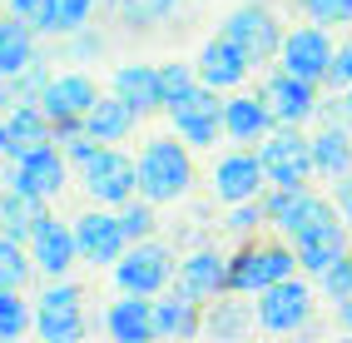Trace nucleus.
Wrapping results in <instances>:
<instances>
[{
  "instance_id": "obj_1",
  "label": "nucleus",
  "mask_w": 352,
  "mask_h": 343,
  "mask_svg": "<svg viewBox=\"0 0 352 343\" xmlns=\"http://www.w3.org/2000/svg\"><path fill=\"white\" fill-rule=\"evenodd\" d=\"M139 194L154 199V204H174L189 194L194 185V159H189V145L184 140H149L144 149H139Z\"/></svg>"
},
{
  "instance_id": "obj_2",
  "label": "nucleus",
  "mask_w": 352,
  "mask_h": 343,
  "mask_svg": "<svg viewBox=\"0 0 352 343\" xmlns=\"http://www.w3.org/2000/svg\"><path fill=\"white\" fill-rule=\"evenodd\" d=\"M263 214H268V229H278L288 244H298V239H308L313 229L342 219L338 199H322V194H313L308 185H298V189L268 185V189H263Z\"/></svg>"
},
{
  "instance_id": "obj_3",
  "label": "nucleus",
  "mask_w": 352,
  "mask_h": 343,
  "mask_svg": "<svg viewBox=\"0 0 352 343\" xmlns=\"http://www.w3.org/2000/svg\"><path fill=\"white\" fill-rule=\"evenodd\" d=\"M298 269H302L298 264V249L288 239L283 244H243L239 254L228 259V293L248 299V293H263L278 279H293Z\"/></svg>"
},
{
  "instance_id": "obj_4",
  "label": "nucleus",
  "mask_w": 352,
  "mask_h": 343,
  "mask_svg": "<svg viewBox=\"0 0 352 343\" xmlns=\"http://www.w3.org/2000/svg\"><path fill=\"white\" fill-rule=\"evenodd\" d=\"M258 159H263L268 185H278V189H298V185H308V179L318 174L313 140L302 134V125H273L268 140L258 145Z\"/></svg>"
},
{
  "instance_id": "obj_5",
  "label": "nucleus",
  "mask_w": 352,
  "mask_h": 343,
  "mask_svg": "<svg viewBox=\"0 0 352 343\" xmlns=\"http://www.w3.org/2000/svg\"><path fill=\"white\" fill-rule=\"evenodd\" d=\"M174 273H179V259H174L169 244L139 239L120 254V264H114V284H120V293H149V299H159V293L174 284Z\"/></svg>"
},
{
  "instance_id": "obj_6",
  "label": "nucleus",
  "mask_w": 352,
  "mask_h": 343,
  "mask_svg": "<svg viewBox=\"0 0 352 343\" xmlns=\"http://www.w3.org/2000/svg\"><path fill=\"white\" fill-rule=\"evenodd\" d=\"M80 179H85V194L95 204H109V209H120L124 199L139 194V165L124 149H114V145H100L95 159H85Z\"/></svg>"
},
{
  "instance_id": "obj_7",
  "label": "nucleus",
  "mask_w": 352,
  "mask_h": 343,
  "mask_svg": "<svg viewBox=\"0 0 352 343\" xmlns=\"http://www.w3.org/2000/svg\"><path fill=\"white\" fill-rule=\"evenodd\" d=\"M253 318H258V329H268V333H298V329H308V318H313V289L298 279H278L268 284L263 293H258V304H253Z\"/></svg>"
},
{
  "instance_id": "obj_8",
  "label": "nucleus",
  "mask_w": 352,
  "mask_h": 343,
  "mask_svg": "<svg viewBox=\"0 0 352 343\" xmlns=\"http://www.w3.org/2000/svg\"><path fill=\"white\" fill-rule=\"evenodd\" d=\"M333 50L338 40L327 25H318V20H308V25H293L283 35V50H278V60H283V70L313 80V85H327V70H333Z\"/></svg>"
},
{
  "instance_id": "obj_9",
  "label": "nucleus",
  "mask_w": 352,
  "mask_h": 343,
  "mask_svg": "<svg viewBox=\"0 0 352 343\" xmlns=\"http://www.w3.org/2000/svg\"><path fill=\"white\" fill-rule=\"evenodd\" d=\"M223 35L253 60V70L268 65V60H278V50H283V25L273 20L268 6H239L223 20Z\"/></svg>"
},
{
  "instance_id": "obj_10",
  "label": "nucleus",
  "mask_w": 352,
  "mask_h": 343,
  "mask_svg": "<svg viewBox=\"0 0 352 343\" xmlns=\"http://www.w3.org/2000/svg\"><path fill=\"white\" fill-rule=\"evenodd\" d=\"M169 120H174V134L184 145H194V149L219 145L223 140V100H219V90L214 85H199L184 105L169 110Z\"/></svg>"
},
{
  "instance_id": "obj_11",
  "label": "nucleus",
  "mask_w": 352,
  "mask_h": 343,
  "mask_svg": "<svg viewBox=\"0 0 352 343\" xmlns=\"http://www.w3.org/2000/svg\"><path fill=\"white\" fill-rule=\"evenodd\" d=\"M318 90L322 85H313V80H302V75H293V70L278 65V70L268 75V85H263V100H268L278 125H308V120H318V105H322Z\"/></svg>"
},
{
  "instance_id": "obj_12",
  "label": "nucleus",
  "mask_w": 352,
  "mask_h": 343,
  "mask_svg": "<svg viewBox=\"0 0 352 343\" xmlns=\"http://www.w3.org/2000/svg\"><path fill=\"white\" fill-rule=\"evenodd\" d=\"M65 174H69V154L55 140L30 149V154H20V159H10V185L25 189V194H40V199H55L65 189Z\"/></svg>"
},
{
  "instance_id": "obj_13",
  "label": "nucleus",
  "mask_w": 352,
  "mask_h": 343,
  "mask_svg": "<svg viewBox=\"0 0 352 343\" xmlns=\"http://www.w3.org/2000/svg\"><path fill=\"white\" fill-rule=\"evenodd\" d=\"M35 329L40 338H50V343H69V338H80L85 333V304H80V289L75 284H50L40 293V304H35Z\"/></svg>"
},
{
  "instance_id": "obj_14",
  "label": "nucleus",
  "mask_w": 352,
  "mask_h": 343,
  "mask_svg": "<svg viewBox=\"0 0 352 343\" xmlns=\"http://www.w3.org/2000/svg\"><path fill=\"white\" fill-rule=\"evenodd\" d=\"M75 239H80V259L85 264H120V254L129 249L120 209L109 214V204H104V209H85L75 219Z\"/></svg>"
},
{
  "instance_id": "obj_15",
  "label": "nucleus",
  "mask_w": 352,
  "mask_h": 343,
  "mask_svg": "<svg viewBox=\"0 0 352 343\" xmlns=\"http://www.w3.org/2000/svg\"><path fill=\"white\" fill-rule=\"evenodd\" d=\"M268 189V174H263V159H258V149H233L223 154L214 165V194L223 204H243V199H263Z\"/></svg>"
},
{
  "instance_id": "obj_16",
  "label": "nucleus",
  "mask_w": 352,
  "mask_h": 343,
  "mask_svg": "<svg viewBox=\"0 0 352 343\" xmlns=\"http://www.w3.org/2000/svg\"><path fill=\"white\" fill-rule=\"evenodd\" d=\"M174 289L189 293L194 304H214L228 293V259L219 249H194L189 259H179V273H174Z\"/></svg>"
},
{
  "instance_id": "obj_17",
  "label": "nucleus",
  "mask_w": 352,
  "mask_h": 343,
  "mask_svg": "<svg viewBox=\"0 0 352 343\" xmlns=\"http://www.w3.org/2000/svg\"><path fill=\"white\" fill-rule=\"evenodd\" d=\"M30 254L40 264V273H50V279H65L69 269L80 259V239H75V224H60L55 214H45L40 229L30 234Z\"/></svg>"
},
{
  "instance_id": "obj_18",
  "label": "nucleus",
  "mask_w": 352,
  "mask_h": 343,
  "mask_svg": "<svg viewBox=\"0 0 352 343\" xmlns=\"http://www.w3.org/2000/svg\"><path fill=\"white\" fill-rule=\"evenodd\" d=\"M273 125L278 120H273V110L263 100V90H258V95H228L223 100V140H233V145H263Z\"/></svg>"
},
{
  "instance_id": "obj_19",
  "label": "nucleus",
  "mask_w": 352,
  "mask_h": 343,
  "mask_svg": "<svg viewBox=\"0 0 352 343\" xmlns=\"http://www.w3.org/2000/svg\"><path fill=\"white\" fill-rule=\"evenodd\" d=\"M100 100V85L89 80V75H55L50 85H45V95H40V110L50 114V120H85L89 105Z\"/></svg>"
},
{
  "instance_id": "obj_20",
  "label": "nucleus",
  "mask_w": 352,
  "mask_h": 343,
  "mask_svg": "<svg viewBox=\"0 0 352 343\" xmlns=\"http://www.w3.org/2000/svg\"><path fill=\"white\" fill-rule=\"evenodd\" d=\"M248 70H253V60H248L228 35L208 40V45H204V55H199V80H204V85H214V90H239V85L248 80Z\"/></svg>"
},
{
  "instance_id": "obj_21",
  "label": "nucleus",
  "mask_w": 352,
  "mask_h": 343,
  "mask_svg": "<svg viewBox=\"0 0 352 343\" xmlns=\"http://www.w3.org/2000/svg\"><path fill=\"white\" fill-rule=\"evenodd\" d=\"M293 249H298L302 273H308V279H318L327 264H338L342 254H352V229H347L342 219H338V224H322V229H313L308 239H298Z\"/></svg>"
},
{
  "instance_id": "obj_22",
  "label": "nucleus",
  "mask_w": 352,
  "mask_h": 343,
  "mask_svg": "<svg viewBox=\"0 0 352 343\" xmlns=\"http://www.w3.org/2000/svg\"><path fill=\"white\" fill-rule=\"evenodd\" d=\"M50 140H55V120L40 105H15L6 114V159H20L40 145H50Z\"/></svg>"
},
{
  "instance_id": "obj_23",
  "label": "nucleus",
  "mask_w": 352,
  "mask_h": 343,
  "mask_svg": "<svg viewBox=\"0 0 352 343\" xmlns=\"http://www.w3.org/2000/svg\"><path fill=\"white\" fill-rule=\"evenodd\" d=\"M104 329H109V338H120V343L159 338L154 333V299H149V293H120V304H109V313H104Z\"/></svg>"
},
{
  "instance_id": "obj_24",
  "label": "nucleus",
  "mask_w": 352,
  "mask_h": 343,
  "mask_svg": "<svg viewBox=\"0 0 352 343\" xmlns=\"http://www.w3.org/2000/svg\"><path fill=\"white\" fill-rule=\"evenodd\" d=\"M35 25L25 15H0V75H20L25 65H35L40 60V50H35Z\"/></svg>"
},
{
  "instance_id": "obj_25",
  "label": "nucleus",
  "mask_w": 352,
  "mask_h": 343,
  "mask_svg": "<svg viewBox=\"0 0 352 343\" xmlns=\"http://www.w3.org/2000/svg\"><path fill=\"white\" fill-rule=\"evenodd\" d=\"M45 214H50V209H45V199H40V194H25V189H15V185L0 194V234H6V239L30 244V234L40 229Z\"/></svg>"
},
{
  "instance_id": "obj_26",
  "label": "nucleus",
  "mask_w": 352,
  "mask_h": 343,
  "mask_svg": "<svg viewBox=\"0 0 352 343\" xmlns=\"http://www.w3.org/2000/svg\"><path fill=\"white\" fill-rule=\"evenodd\" d=\"M204 329V313H199V304L189 299V293H159L154 299V333L159 338H194Z\"/></svg>"
},
{
  "instance_id": "obj_27",
  "label": "nucleus",
  "mask_w": 352,
  "mask_h": 343,
  "mask_svg": "<svg viewBox=\"0 0 352 343\" xmlns=\"http://www.w3.org/2000/svg\"><path fill=\"white\" fill-rule=\"evenodd\" d=\"M114 95H120L134 114H154L159 105V65H120L114 70Z\"/></svg>"
},
{
  "instance_id": "obj_28",
  "label": "nucleus",
  "mask_w": 352,
  "mask_h": 343,
  "mask_svg": "<svg viewBox=\"0 0 352 343\" xmlns=\"http://www.w3.org/2000/svg\"><path fill=\"white\" fill-rule=\"evenodd\" d=\"M134 125H139V114L120 95H100L95 105H89V114H85V129L95 134V140H104V145H124Z\"/></svg>"
},
{
  "instance_id": "obj_29",
  "label": "nucleus",
  "mask_w": 352,
  "mask_h": 343,
  "mask_svg": "<svg viewBox=\"0 0 352 343\" xmlns=\"http://www.w3.org/2000/svg\"><path fill=\"white\" fill-rule=\"evenodd\" d=\"M313 165H318L322 179L352 174V129L347 125H322L313 134Z\"/></svg>"
},
{
  "instance_id": "obj_30",
  "label": "nucleus",
  "mask_w": 352,
  "mask_h": 343,
  "mask_svg": "<svg viewBox=\"0 0 352 343\" xmlns=\"http://www.w3.org/2000/svg\"><path fill=\"white\" fill-rule=\"evenodd\" d=\"M89 10H95V0H40L30 25L40 35H75V30H85Z\"/></svg>"
},
{
  "instance_id": "obj_31",
  "label": "nucleus",
  "mask_w": 352,
  "mask_h": 343,
  "mask_svg": "<svg viewBox=\"0 0 352 343\" xmlns=\"http://www.w3.org/2000/svg\"><path fill=\"white\" fill-rule=\"evenodd\" d=\"M35 269H40V264H35V254H30V244L0 234V289H25Z\"/></svg>"
},
{
  "instance_id": "obj_32",
  "label": "nucleus",
  "mask_w": 352,
  "mask_h": 343,
  "mask_svg": "<svg viewBox=\"0 0 352 343\" xmlns=\"http://www.w3.org/2000/svg\"><path fill=\"white\" fill-rule=\"evenodd\" d=\"M199 85H204V80H199L194 65H164V70H159V105H164V110H174V105L189 100Z\"/></svg>"
},
{
  "instance_id": "obj_33",
  "label": "nucleus",
  "mask_w": 352,
  "mask_h": 343,
  "mask_svg": "<svg viewBox=\"0 0 352 343\" xmlns=\"http://www.w3.org/2000/svg\"><path fill=\"white\" fill-rule=\"evenodd\" d=\"M174 10H179V0H114V15H120L124 25H134V30H149Z\"/></svg>"
},
{
  "instance_id": "obj_34",
  "label": "nucleus",
  "mask_w": 352,
  "mask_h": 343,
  "mask_svg": "<svg viewBox=\"0 0 352 343\" xmlns=\"http://www.w3.org/2000/svg\"><path fill=\"white\" fill-rule=\"evenodd\" d=\"M120 224H124L129 244H139V239H154V229H159V219H154V199H144V194L124 199V204H120Z\"/></svg>"
},
{
  "instance_id": "obj_35",
  "label": "nucleus",
  "mask_w": 352,
  "mask_h": 343,
  "mask_svg": "<svg viewBox=\"0 0 352 343\" xmlns=\"http://www.w3.org/2000/svg\"><path fill=\"white\" fill-rule=\"evenodd\" d=\"M25 329H35L30 304L20 299V289H0V338H20Z\"/></svg>"
},
{
  "instance_id": "obj_36",
  "label": "nucleus",
  "mask_w": 352,
  "mask_h": 343,
  "mask_svg": "<svg viewBox=\"0 0 352 343\" xmlns=\"http://www.w3.org/2000/svg\"><path fill=\"white\" fill-rule=\"evenodd\" d=\"M318 289H322V299H333V304L352 299V254H342L338 264H327L318 273Z\"/></svg>"
},
{
  "instance_id": "obj_37",
  "label": "nucleus",
  "mask_w": 352,
  "mask_h": 343,
  "mask_svg": "<svg viewBox=\"0 0 352 343\" xmlns=\"http://www.w3.org/2000/svg\"><path fill=\"white\" fill-rule=\"evenodd\" d=\"M268 224V214H263V199H243V204H228V219H223V229H233V234H253V229H263Z\"/></svg>"
},
{
  "instance_id": "obj_38",
  "label": "nucleus",
  "mask_w": 352,
  "mask_h": 343,
  "mask_svg": "<svg viewBox=\"0 0 352 343\" xmlns=\"http://www.w3.org/2000/svg\"><path fill=\"white\" fill-rule=\"evenodd\" d=\"M204 329L208 333H248V309L243 304H214V313L204 318Z\"/></svg>"
},
{
  "instance_id": "obj_39",
  "label": "nucleus",
  "mask_w": 352,
  "mask_h": 343,
  "mask_svg": "<svg viewBox=\"0 0 352 343\" xmlns=\"http://www.w3.org/2000/svg\"><path fill=\"white\" fill-rule=\"evenodd\" d=\"M302 15L327 25V30H338V25H352V0H308Z\"/></svg>"
},
{
  "instance_id": "obj_40",
  "label": "nucleus",
  "mask_w": 352,
  "mask_h": 343,
  "mask_svg": "<svg viewBox=\"0 0 352 343\" xmlns=\"http://www.w3.org/2000/svg\"><path fill=\"white\" fill-rule=\"evenodd\" d=\"M327 85H333V90H347V85H352V30L338 40V50H333V70H327Z\"/></svg>"
},
{
  "instance_id": "obj_41",
  "label": "nucleus",
  "mask_w": 352,
  "mask_h": 343,
  "mask_svg": "<svg viewBox=\"0 0 352 343\" xmlns=\"http://www.w3.org/2000/svg\"><path fill=\"white\" fill-rule=\"evenodd\" d=\"M333 199H338V209H342V224L352 229V174H342V179H338V189H333Z\"/></svg>"
},
{
  "instance_id": "obj_42",
  "label": "nucleus",
  "mask_w": 352,
  "mask_h": 343,
  "mask_svg": "<svg viewBox=\"0 0 352 343\" xmlns=\"http://www.w3.org/2000/svg\"><path fill=\"white\" fill-rule=\"evenodd\" d=\"M65 50H69V55H100V35H80V30H75V40H69Z\"/></svg>"
},
{
  "instance_id": "obj_43",
  "label": "nucleus",
  "mask_w": 352,
  "mask_h": 343,
  "mask_svg": "<svg viewBox=\"0 0 352 343\" xmlns=\"http://www.w3.org/2000/svg\"><path fill=\"white\" fill-rule=\"evenodd\" d=\"M20 105V90H15V80L10 75H0V114H10Z\"/></svg>"
},
{
  "instance_id": "obj_44",
  "label": "nucleus",
  "mask_w": 352,
  "mask_h": 343,
  "mask_svg": "<svg viewBox=\"0 0 352 343\" xmlns=\"http://www.w3.org/2000/svg\"><path fill=\"white\" fill-rule=\"evenodd\" d=\"M6 10H10V15H25V20H30V15L40 10V0H6Z\"/></svg>"
},
{
  "instance_id": "obj_45",
  "label": "nucleus",
  "mask_w": 352,
  "mask_h": 343,
  "mask_svg": "<svg viewBox=\"0 0 352 343\" xmlns=\"http://www.w3.org/2000/svg\"><path fill=\"white\" fill-rule=\"evenodd\" d=\"M338 324L352 333V299H342V304H338Z\"/></svg>"
},
{
  "instance_id": "obj_46",
  "label": "nucleus",
  "mask_w": 352,
  "mask_h": 343,
  "mask_svg": "<svg viewBox=\"0 0 352 343\" xmlns=\"http://www.w3.org/2000/svg\"><path fill=\"white\" fill-rule=\"evenodd\" d=\"M0 154H6V114H0Z\"/></svg>"
},
{
  "instance_id": "obj_47",
  "label": "nucleus",
  "mask_w": 352,
  "mask_h": 343,
  "mask_svg": "<svg viewBox=\"0 0 352 343\" xmlns=\"http://www.w3.org/2000/svg\"><path fill=\"white\" fill-rule=\"evenodd\" d=\"M342 100H347V114H352V85H347V90H342Z\"/></svg>"
},
{
  "instance_id": "obj_48",
  "label": "nucleus",
  "mask_w": 352,
  "mask_h": 343,
  "mask_svg": "<svg viewBox=\"0 0 352 343\" xmlns=\"http://www.w3.org/2000/svg\"><path fill=\"white\" fill-rule=\"evenodd\" d=\"M293 6H308V0H293Z\"/></svg>"
},
{
  "instance_id": "obj_49",
  "label": "nucleus",
  "mask_w": 352,
  "mask_h": 343,
  "mask_svg": "<svg viewBox=\"0 0 352 343\" xmlns=\"http://www.w3.org/2000/svg\"><path fill=\"white\" fill-rule=\"evenodd\" d=\"M0 6H6V0H0Z\"/></svg>"
}]
</instances>
